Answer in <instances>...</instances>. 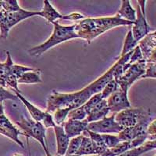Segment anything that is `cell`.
Returning <instances> with one entry per match:
<instances>
[{
	"label": "cell",
	"instance_id": "6da1fadb",
	"mask_svg": "<svg viewBox=\"0 0 156 156\" xmlns=\"http://www.w3.org/2000/svg\"><path fill=\"white\" fill-rule=\"evenodd\" d=\"M134 22L121 19L118 15L114 16L83 19L75 24V32L80 38L90 44L94 38L103 33L119 26H132Z\"/></svg>",
	"mask_w": 156,
	"mask_h": 156
},
{
	"label": "cell",
	"instance_id": "7a4b0ae2",
	"mask_svg": "<svg viewBox=\"0 0 156 156\" xmlns=\"http://www.w3.org/2000/svg\"><path fill=\"white\" fill-rule=\"evenodd\" d=\"M91 96L93 94L88 86L73 93H59L53 90L47 100L45 112L51 114L60 108L74 109L83 105Z\"/></svg>",
	"mask_w": 156,
	"mask_h": 156
},
{
	"label": "cell",
	"instance_id": "3957f363",
	"mask_svg": "<svg viewBox=\"0 0 156 156\" xmlns=\"http://www.w3.org/2000/svg\"><path fill=\"white\" fill-rule=\"evenodd\" d=\"M52 24L54 28L51 35L42 44L30 48L28 50L29 55L31 56L38 57L57 44L71 39L78 38V36L75 32V24L64 26L58 23V22H54Z\"/></svg>",
	"mask_w": 156,
	"mask_h": 156
},
{
	"label": "cell",
	"instance_id": "277c9868",
	"mask_svg": "<svg viewBox=\"0 0 156 156\" xmlns=\"http://www.w3.org/2000/svg\"><path fill=\"white\" fill-rule=\"evenodd\" d=\"M16 125L20 128L23 136L35 139L41 144L46 156H50L49 151L46 145V128L42 123L36 122L34 119L21 115L20 119L16 122Z\"/></svg>",
	"mask_w": 156,
	"mask_h": 156
},
{
	"label": "cell",
	"instance_id": "5b68a950",
	"mask_svg": "<svg viewBox=\"0 0 156 156\" xmlns=\"http://www.w3.org/2000/svg\"><path fill=\"white\" fill-rule=\"evenodd\" d=\"M34 16H39V12H31L21 9L16 12H6L0 10V37L6 38L12 27L20 21Z\"/></svg>",
	"mask_w": 156,
	"mask_h": 156
},
{
	"label": "cell",
	"instance_id": "8992f818",
	"mask_svg": "<svg viewBox=\"0 0 156 156\" xmlns=\"http://www.w3.org/2000/svg\"><path fill=\"white\" fill-rule=\"evenodd\" d=\"M146 60L141 59L131 65L124 64L122 67V74L117 80H115L118 83L119 87L122 90L128 91L131 85L144 74L145 70Z\"/></svg>",
	"mask_w": 156,
	"mask_h": 156
},
{
	"label": "cell",
	"instance_id": "52a82bcc",
	"mask_svg": "<svg viewBox=\"0 0 156 156\" xmlns=\"http://www.w3.org/2000/svg\"><path fill=\"white\" fill-rule=\"evenodd\" d=\"M149 112V111L142 108H129L115 113V120L122 128L131 127Z\"/></svg>",
	"mask_w": 156,
	"mask_h": 156
},
{
	"label": "cell",
	"instance_id": "ba28073f",
	"mask_svg": "<svg viewBox=\"0 0 156 156\" xmlns=\"http://www.w3.org/2000/svg\"><path fill=\"white\" fill-rule=\"evenodd\" d=\"M13 93L16 94L18 99H20L22 102L23 103V105L26 106L27 109L28 110L29 113L30 114L32 117V119H34V121L42 123L43 126L46 128L49 127H54L55 126V122L53 121V118H52V115L50 113H48L45 111H42L39 108L36 107L30 101H27L24 97L21 94V93H18L16 91L13 90Z\"/></svg>",
	"mask_w": 156,
	"mask_h": 156
},
{
	"label": "cell",
	"instance_id": "9c48e42d",
	"mask_svg": "<svg viewBox=\"0 0 156 156\" xmlns=\"http://www.w3.org/2000/svg\"><path fill=\"white\" fill-rule=\"evenodd\" d=\"M115 113H114L111 116H106L101 120L89 122L87 130L101 134H118L123 128L115 122Z\"/></svg>",
	"mask_w": 156,
	"mask_h": 156
},
{
	"label": "cell",
	"instance_id": "30bf717a",
	"mask_svg": "<svg viewBox=\"0 0 156 156\" xmlns=\"http://www.w3.org/2000/svg\"><path fill=\"white\" fill-rule=\"evenodd\" d=\"M105 100L109 112L113 113H118L122 110L131 108V105L128 98V91L122 90L120 87Z\"/></svg>",
	"mask_w": 156,
	"mask_h": 156
},
{
	"label": "cell",
	"instance_id": "8fae6325",
	"mask_svg": "<svg viewBox=\"0 0 156 156\" xmlns=\"http://www.w3.org/2000/svg\"><path fill=\"white\" fill-rule=\"evenodd\" d=\"M130 30L132 32L133 38L137 43L151 32L150 31L151 27L146 20L145 11L142 12L139 5H137L136 10V20L132 25Z\"/></svg>",
	"mask_w": 156,
	"mask_h": 156
},
{
	"label": "cell",
	"instance_id": "7c38bea8",
	"mask_svg": "<svg viewBox=\"0 0 156 156\" xmlns=\"http://www.w3.org/2000/svg\"><path fill=\"white\" fill-rule=\"evenodd\" d=\"M137 45L146 62H156V32H150L138 41Z\"/></svg>",
	"mask_w": 156,
	"mask_h": 156
},
{
	"label": "cell",
	"instance_id": "4fadbf2b",
	"mask_svg": "<svg viewBox=\"0 0 156 156\" xmlns=\"http://www.w3.org/2000/svg\"><path fill=\"white\" fill-rule=\"evenodd\" d=\"M146 140H148L147 135L140 136L129 141H121L112 148L106 149V151L101 156H118L129 149L139 147L143 144Z\"/></svg>",
	"mask_w": 156,
	"mask_h": 156
},
{
	"label": "cell",
	"instance_id": "5bb4252c",
	"mask_svg": "<svg viewBox=\"0 0 156 156\" xmlns=\"http://www.w3.org/2000/svg\"><path fill=\"white\" fill-rule=\"evenodd\" d=\"M88 122L85 120H74V119H66L63 124L64 132L69 139L80 136L83 132L87 130Z\"/></svg>",
	"mask_w": 156,
	"mask_h": 156
},
{
	"label": "cell",
	"instance_id": "9a60e30c",
	"mask_svg": "<svg viewBox=\"0 0 156 156\" xmlns=\"http://www.w3.org/2000/svg\"><path fill=\"white\" fill-rule=\"evenodd\" d=\"M105 151V150L98 147L89 136L83 134V139H82L81 144H80V147L78 149L76 154L80 156H87L91 155V154L101 155Z\"/></svg>",
	"mask_w": 156,
	"mask_h": 156
},
{
	"label": "cell",
	"instance_id": "2e32d148",
	"mask_svg": "<svg viewBox=\"0 0 156 156\" xmlns=\"http://www.w3.org/2000/svg\"><path fill=\"white\" fill-rule=\"evenodd\" d=\"M115 68V64H114L113 66L110 68L107 72H105L102 76L98 77L97 80H95L94 82L87 85L90 90H91L93 95L101 92L103 87L106 85V83H108L110 80H113V73Z\"/></svg>",
	"mask_w": 156,
	"mask_h": 156
},
{
	"label": "cell",
	"instance_id": "e0dca14e",
	"mask_svg": "<svg viewBox=\"0 0 156 156\" xmlns=\"http://www.w3.org/2000/svg\"><path fill=\"white\" fill-rule=\"evenodd\" d=\"M108 112H109V109H108V105H107L106 100L102 99L89 112L84 120L88 122V123L89 122L101 120L103 118L106 117Z\"/></svg>",
	"mask_w": 156,
	"mask_h": 156
},
{
	"label": "cell",
	"instance_id": "ac0fdd59",
	"mask_svg": "<svg viewBox=\"0 0 156 156\" xmlns=\"http://www.w3.org/2000/svg\"><path fill=\"white\" fill-rule=\"evenodd\" d=\"M55 134L57 144V154L58 155H64L66 154L69 142L70 139L65 133L62 126H57L55 125L53 127Z\"/></svg>",
	"mask_w": 156,
	"mask_h": 156
},
{
	"label": "cell",
	"instance_id": "d6986e66",
	"mask_svg": "<svg viewBox=\"0 0 156 156\" xmlns=\"http://www.w3.org/2000/svg\"><path fill=\"white\" fill-rule=\"evenodd\" d=\"M44 7L42 10L39 12V16L41 17H44L46 19L49 23H53L54 22H56L57 20L62 19L63 20L64 15L61 14L55 8L51 5L48 0H44Z\"/></svg>",
	"mask_w": 156,
	"mask_h": 156
},
{
	"label": "cell",
	"instance_id": "ffe728a7",
	"mask_svg": "<svg viewBox=\"0 0 156 156\" xmlns=\"http://www.w3.org/2000/svg\"><path fill=\"white\" fill-rule=\"evenodd\" d=\"M121 2V6L116 15L126 21L134 22L136 20V9L132 7L129 0H122Z\"/></svg>",
	"mask_w": 156,
	"mask_h": 156
},
{
	"label": "cell",
	"instance_id": "44dd1931",
	"mask_svg": "<svg viewBox=\"0 0 156 156\" xmlns=\"http://www.w3.org/2000/svg\"><path fill=\"white\" fill-rule=\"evenodd\" d=\"M156 148V140H146L144 144L139 147L129 149L128 151L122 153L118 156H140L141 154L147 152L151 150Z\"/></svg>",
	"mask_w": 156,
	"mask_h": 156
},
{
	"label": "cell",
	"instance_id": "7402d4cb",
	"mask_svg": "<svg viewBox=\"0 0 156 156\" xmlns=\"http://www.w3.org/2000/svg\"><path fill=\"white\" fill-rule=\"evenodd\" d=\"M13 62L11 58L9 51H6V61L5 62H0V87H5V80L8 76L11 75V66Z\"/></svg>",
	"mask_w": 156,
	"mask_h": 156
},
{
	"label": "cell",
	"instance_id": "603a6c76",
	"mask_svg": "<svg viewBox=\"0 0 156 156\" xmlns=\"http://www.w3.org/2000/svg\"><path fill=\"white\" fill-rule=\"evenodd\" d=\"M17 81L18 83H41L42 80L40 76V69L26 72L20 76Z\"/></svg>",
	"mask_w": 156,
	"mask_h": 156
},
{
	"label": "cell",
	"instance_id": "cb8c5ba5",
	"mask_svg": "<svg viewBox=\"0 0 156 156\" xmlns=\"http://www.w3.org/2000/svg\"><path fill=\"white\" fill-rule=\"evenodd\" d=\"M137 45V42L134 40L132 34L131 30H129L126 34V37H125L124 43H123V46H122V52H121L120 56L126 55V54L129 53L132 50L134 49L135 47Z\"/></svg>",
	"mask_w": 156,
	"mask_h": 156
},
{
	"label": "cell",
	"instance_id": "d4e9b609",
	"mask_svg": "<svg viewBox=\"0 0 156 156\" xmlns=\"http://www.w3.org/2000/svg\"><path fill=\"white\" fill-rule=\"evenodd\" d=\"M21 7L19 5L16 0H1L0 1V10L5 11L6 12H16L20 10Z\"/></svg>",
	"mask_w": 156,
	"mask_h": 156
},
{
	"label": "cell",
	"instance_id": "484cf974",
	"mask_svg": "<svg viewBox=\"0 0 156 156\" xmlns=\"http://www.w3.org/2000/svg\"><path fill=\"white\" fill-rule=\"evenodd\" d=\"M69 111L70 110L69 108H60L55 110L52 113V118L55 124L57 126H62L65 121L67 119V115Z\"/></svg>",
	"mask_w": 156,
	"mask_h": 156
},
{
	"label": "cell",
	"instance_id": "4316f807",
	"mask_svg": "<svg viewBox=\"0 0 156 156\" xmlns=\"http://www.w3.org/2000/svg\"><path fill=\"white\" fill-rule=\"evenodd\" d=\"M119 89V84H118V83L114 79L112 80H110L108 83H106V85L103 87V89L101 90V92H100L101 93L102 99H107L111 94H113L114 92H115Z\"/></svg>",
	"mask_w": 156,
	"mask_h": 156
},
{
	"label": "cell",
	"instance_id": "83f0119b",
	"mask_svg": "<svg viewBox=\"0 0 156 156\" xmlns=\"http://www.w3.org/2000/svg\"><path fill=\"white\" fill-rule=\"evenodd\" d=\"M87 114L83 105L70 110L68 113L67 119H74V120H84Z\"/></svg>",
	"mask_w": 156,
	"mask_h": 156
},
{
	"label": "cell",
	"instance_id": "f1b7e54d",
	"mask_svg": "<svg viewBox=\"0 0 156 156\" xmlns=\"http://www.w3.org/2000/svg\"><path fill=\"white\" fill-rule=\"evenodd\" d=\"M82 139H83V134L71 138L69 140L66 154H76L81 144Z\"/></svg>",
	"mask_w": 156,
	"mask_h": 156
},
{
	"label": "cell",
	"instance_id": "f546056e",
	"mask_svg": "<svg viewBox=\"0 0 156 156\" xmlns=\"http://www.w3.org/2000/svg\"><path fill=\"white\" fill-rule=\"evenodd\" d=\"M101 100H102V98H101V93H98V94H94L93 96H91V97L83 104V108H84V109H85L87 115H88L89 112H90V111H91V110H92L93 108L101 101Z\"/></svg>",
	"mask_w": 156,
	"mask_h": 156
},
{
	"label": "cell",
	"instance_id": "4dcf8cb0",
	"mask_svg": "<svg viewBox=\"0 0 156 156\" xmlns=\"http://www.w3.org/2000/svg\"><path fill=\"white\" fill-rule=\"evenodd\" d=\"M101 138H102L103 142L105 144V147L107 149L112 148V147H115V145L119 144L120 140L119 139L117 135L114 134H101Z\"/></svg>",
	"mask_w": 156,
	"mask_h": 156
},
{
	"label": "cell",
	"instance_id": "1f68e13d",
	"mask_svg": "<svg viewBox=\"0 0 156 156\" xmlns=\"http://www.w3.org/2000/svg\"><path fill=\"white\" fill-rule=\"evenodd\" d=\"M36 69L31 67H27V66H22V65H17V64H12L11 66V75H14L17 79H19L20 76H21L26 72L29 71H34Z\"/></svg>",
	"mask_w": 156,
	"mask_h": 156
},
{
	"label": "cell",
	"instance_id": "d6a6232c",
	"mask_svg": "<svg viewBox=\"0 0 156 156\" xmlns=\"http://www.w3.org/2000/svg\"><path fill=\"white\" fill-rule=\"evenodd\" d=\"M155 72L156 62H146L144 74L141 76V78H152V79H155Z\"/></svg>",
	"mask_w": 156,
	"mask_h": 156
},
{
	"label": "cell",
	"instance_id": "836d02e7",
	"mask_svg": "<svg viewBox=\"0 0 156 156\" xmlns=\"http://www.w3.org/2000/svg\"><path fill=\"white\" fill-rule=\"evenodd\" d=\"M5 100H12V101H16L18 100L17 97L14 93L10 92L5 87H0V103H2Z\"/></svg>",
	"mask_w": 156,
	"mask_h": 156
},
{
	"label": "cell",
	"instance_id": "e575fe53",
	"mask_svg": "<svg viewBox=\"0 0 156 156\" xmlns=\"http://www.w3.org/2000/svg\"><path fill=\"white\" fill-rule=\"evenodd\" d=\"M141 59H144V58H143L140 48L138 47V45H136L134 49L132 51V54L129 57V59L127 63H126V65H131V64L134 63V62H137L139 60H141Z\"/></svg>",
	"mask_w": 156,
	"mask_h": 156
},
{
	"label": "cell",
	"instance_id": "d590c367",
	"mask_svg": "<svg viewBox=\"0 0 156 156\" xmlns=\"http://www.w3.org/2000/svg\"><path fill=\"white\" fill-rule=\"evenodd\" d=\"M84 19V16L79 12H72L70 14L64 15L63 20H70V21H80Z\"/></svg>",
	"mask_w": 156,
	"mask_h": 156
},
{
	"label": "cell",
	"instance_id": "8d00e7d4",
	"mask_svg": "<svg viewBox=\"0 0 156 156\" xmlns=\"http://www.w3.org/2000/svg\"><path fill=\"white\" fill-rule=\"evenodd\" d=\"M4 115V107L2 103H0V115Z\"/></svg>",
	"mask_w": 156,
	"mask_h": 156
},
{
	"label": "cell",
	"instance_id": "74e56055",
	"mask_svg": "<svg viewBox=\"0 0 156 156\" xmlns=\"http://www.w3.org/2000/svg\"><path fill=\"white\" fill-rule=\"evenodd\" d=\"M54 156H80V155H76V154H64V155H54Z\"/></svg>",
	"mask_w": 156,
	"mask_h": 156
},
{
	"label": "cell",
	"instance_id": "f35d334b",
	"mask_svg": "<svg viewBox=\"0 0 156 156\" xmlns=\"http://www.w3.org/2000/svg\"><path fill=\"white\" fill-rule=\"evenodd\" d=\"M12 156H23V155H22L21 154H20V153H15Z\"/></svg>",
	"mask_w": 156,
	"mask_h": 156
},
{
	"label": "cell",
	"instance_id": "ab89813d",
	"mask_svg": "<svg viewBox=\"0 0 156 156\" xmlns=\"http://www.w3.org/2000/svg\"><path fill=\"white\" fill-rule=\"evenodd\" d=\"M87 156H101L99 154H91V155H87Z\"/></svg>",
	"mask_w": 156,
	"mask_h": 156
},
{
	"label": "cell",
	"instance_id": "60d3db41",
	"mask_svg": "<svg viewBox=\"0 0 156 156\" xmlns=\"http://www.w3.org/2000/svg\"><path fill=\"white\" fill-rule=\"evenodd\" d=\"M50 156H52V155H50Z\"/></svg>",
	"mask_w": 156,
	"mask_h": 156
}]
</instances>
